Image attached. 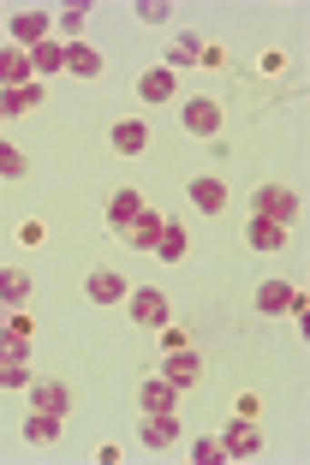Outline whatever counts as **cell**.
I'll return each instance as SVG.
<instances>
[{
	"label": "cell",
	"mask_w": 310,
	"mask_h": 465,
	"mask_svg": "<svg viewBox=\"0 0 310 465\" xmlns=\"http://www.w3.org/2000/svg\"><path fill=\"white\" fill-rule=\"evenodd\" d=\"M144 209H149V203H144V192H137V185H120V192L108 197V227L120 232L125 221H137V215H144Z\"/></svg>",
	"instance_id": "obj_13"
},
{
	"label": "cell",
	"mask_w": 310,
	"mask_h": 465,
	"mask_svg": "<svg viewBox=\"0 0 310 465\" xmlns=\"http://www.w3.org/2000/svg\"><path fill=\"white\" fill-rule=\"evenodd\" d=\"M30 54V72H36V84L42 78H55V72H66V42H36V48H25Z\"/></svg>",
	"instance_id": "obj_14"
},
{
	"label": "cell",
	"mask_w": 310,
	"mask_h": 465,
	"mask_svg": "<svg viewBox=\"0 0 310 465\" xmlns=\"http://www.w3.org/2000/svg\"><path fill=\"white\" fill-rule=\"evenodd\" d=\"M108 137H114V150H120V155H144V150H149V137H155V132H149L144 120H120Z\"/></svg>",
	"instance_id": "obj_16"
},
{
	"label": "cell",
	"mask_w": 310,
	"mask_h": 465,
	"mask_svg": "<svg viewBox=\"0 0 310 465\" xmlns=\"http://www.w3.org/2000/svg\"><path fill=\"white\" fill-rule=\"evenodd\" d=\"M185 197H191V209H197V215H221V209H227V185H221L215 173H197L185 185Z\"/></svg>",
	"instance_id": "obj_8"
},
{
	"label": "cell",
	"mask_w": 310,
	"mask_h": 465,
	"mask_svg": "<svg viewBox=\"0 0 310 465\" xmlns=\"http://www.w3.org/2000/svg\"><path fill=\"white\" fill-rule=\"evenodd\" d=\"M84 292H90L95 304H120L132 287H125V274H114V269H95L90 281H84Z\"/></svg>",
	"instance_id": "obj_15"
},
{
	"label": "cell",
	"mask_w": 310,
	"mask_h": 465,
	"mask_svg": "<svg viewBox=\"0 0 310 465\" xmlns=\"http://www.w3.org/2000/svg\"><path fill=\"white\" fill-rule=\"evenodd\" d=\"M162 221H167V215L144 209L137 221H125V227H120V245H132V251H155V239H162Z\"/></svg>",
	"instance_id": "obj_9"
},
{
	"label": "cell",
	"mask_w": 310,
	"mask_h": 465,
	"mask_svg": "<svg viewBox=\"0 0 310 465\" xmlns=\"http://www.w3.org/2000/svg\"><path fill=\"white\" fill-rule=\"evenodd\" d=\"M66 72L72 78H102V54L90 42H66Z\"/></svg>",
	"instance_id": "obj_20"
},
{
	"label": "cell",
	"mask_w": 310,
	"mask_h": 465,
	"mask_svg": "<svg viewBox=\"0 0 310 465\" xmlns=\"http://www.w3.org/2000/svg\"><path fill=\"white\" fill-rule=\"evenodd\" d=\"M137 436H144L149 453H162L179 441V411H144V424H137Z\"/></svg>",
	"instance_id": "obj_6"
},
{
	"label": "cell",
	"mask_w": 310,
	"mask_h": 465,
	"mask_svg": "<svg viewBox=\"0 0 310 465\" xmlns=\"http://www.w3.org/2000/svg\"><path fill=\"white\" fill-rule=\"evenodd\" d=\"M179 125H185L191 137H215L221 132V102L215 96H191L185 108H179Z\"/></svg>",
	"instance_id": "obj_4"
},
{
	"label": "cell",
	"mask_w": 310,
	"mask_h": 465,
	"mask_svg": "<svg viewBox=\"0 0 310 465\" xmlns=\"http://www.w3.org/2000/svg\"><path fill=\"white\" fill-rule=\"evenodd\" d=\"M155 376H167L179 394H191V388L203 382V358L191 352V346H179V352H167V358H162V370H155Z\"/></svg>",
	"instance_id": "obj_3"
},
{
	"label": "cell",
	"mask_w": 310,
	"mask_h": 465,
	"mask_svg": "<svg viewBox=\"0 0 310 465\" xmlns=\"http://www.w3.org/2000/svg\"><path fill=\"white\" fill-rule=\"evenodd\" d=\"M30 299V274L25 269H0V304H25Z\"/></svg>",
	"instance_id": "obj_25"
},
{
	"label": "cell",
	"mask_w": 310,
	"mask_h": 465,
	"mask_svg": "<svg viewBox=\"0 0 310 465\" xmlns=\"http://www.w3.org/2000/svg\"><path fill=\"white\" fill-rule=\"evenodd\" d=\"M256 453H263V436H256V424L233 418L227 436H221V460H256Z\"/></svg>",
	"instance_id": "obj_7"
},
{
	"label": "cell",
	"mask_w": 310,
	"mask_h": 465,
	"mask_svg": "<svg viewBox=\"0 0 310 465\" xmlns=\"http://www.w3.org/2000/svg\"><path fill=\"white\" fill-rule=\"evenodd\" d=\"M155 257H162V262H179V257H185V227H179V221H162V239H155Z\"/></svg>",
	"instance_id": "obj_24"
},
{
	"label": "cell",
	"mask_w": 310,
	"mask_h": 465,
	"mask_svg": "<svg viewBox=\"0 0 310 465\" xmlns=\"http://www.w3.org/2000/svg\"><path fill=\"white\" fill-rule=\"evenodd\" d=\"M30 341H0V388H30Z\"/></svg>",
	"instance_id": "obj_2"
},
{
	"label": "cell",
	"mask_w": 310,
	"mask_h": 465,
	"mask_svg": "<svg viewBox=\"0 0 310 465\" xmlns=\"http://www.w3.org/2000/svg\"><path fill=\"white\" fill-rule=\"evenodd\" d=\"M0 341H30V316H6L0 322Z\"/></svg>",
	"instance_id": "obj_30"
},
{
	"label": "cell",
	"mask_w": 310,
	"mask_h": 465,
	"mask_svg": "<svg viewBox=\"0 0 310 465\" xmlns=\"http://www.w3.org/2000/svg\"><path fill=\"white\" fill-rule=\"evenodd\" d=\"M137 96H144V102H167V96H174V72H167V66L144 72V78H137Z\"/></svg>",
	"instance_id": "obj_23"
},
{
	"label": "cell",
	"mask_w": 310,
	"mask_h": 465,
	"mask_svg": "<svg viewBox=\"0 0 310 465\" xmlns=\"http://www.w3.org/2000/svg\"><path fill=\"white\" fill-rule=\"evenodd\" d=\"M245 239H251V251H281V245H286V227H275V221L251 215V227H245Z\"/></svg>",
	"instance_id": "obj_21"
},
{
	"label": "cell",
	"mask_w": 310,
	"mask_h": 465,
	"mask_svg": "<svg viewBox=\"0 0 310 465\" xmlns=\"http://www.w3.org/2000/svg\"><path fill=\"white\" fill-rule=\"evenodd\" d=\"M30 108H42V84H36V78L18 84V90H0V120H13V114H30Z\"/></svg>",
	"instance_id": "obj_17"
},
{
	"label": "cell",
	"mask_w": 310,
	"mask_h": 465,
	"mask_svg": "<svg viewBox=\"0 0 310 465\" xmlns=\"http://www.w3.org/2000/svg\"><path fill=\"white\" fill-rule=\"evenodd\" d=\"M25 173H30L25 150H18V143H6V137H0V179H25Z\"/></svg>",
	"instance_id": "obj_27"
},
{
	"label": "cell",
	"mask_w": 310,
	"mask_h": 465,
	"mask_svg": "<svg viewBox=\"0 0 310 465\" xmlns=\"http://www.w3.org/2000/svg\"><path fill=\"white\" fill-rule=\"evenodd\" d=\"M66 406H72V394H66V382H30V411H48V418H66Z\"/></svg>",
	"instance_id": "obj_11"
},
{
	"label": "cell",
	"mask_w": 310,
	"mask_h": 465,
	"mask_svg": "<svg viewBox=\"0 0 310 465\" xmlns=\"http://www.w3.org/2000/svg\"><path fill=\"white\" fill-rule=\"evenodd\" d=\"M251 215L275 221V227H293L298 221V192H286V185H256L251 192Z\"/></svg>",
	"instance_id": "obj_1"
},
{
	"label": "cell",
	"mask_w": 310,
	"mask_h": 465,
	"mask_svg": "<svg viewBox=\"0 0 310 465\" xmlns=\"http://www.w3.org/2000/svg\"><path fill=\"white\" fill-rule=\"evenodd\" d=\"M36 72H30V54L25 48H0V90H18V84H30Z\"/></svg>",
	"instance_id": "obj_18"
},
{
	"label": "cell",
	"mask_w": 310,
	"mask_h": 465,
	"mask_svg": "<svg viewBox=\"0 0 310 465\" xmlns=\"http://www.w3.org/2000/svg\"><path fill=\"white\" fill-rule=\"evenodd\" d=\"M13 42L18 48H36V42H48V13H13Z\"/></svg>",
	"instance_id": "obj_19"
},
{
	"label": "cell",
	"mask_w": 310,
	"mask_h": 465,
	"mask_svg": "<svg viewBox=\"0 0 310 465\" xmlns=\"http://www.w3.org/2000/svg\"><path fill=\"white\" fill-rule=\"evenodd\" d=\"M125 311H132V322H137V329H167V299H162L155 287L125 292Z\"/></svg>",
	"instance_id": "obj_5"
},
{
	"label": "cell",
	"mask_w": 310,
	"mask_h": 465,
	"mask_svg": "<svg viewBox=\"0 0 310 465\" xmlns=\"http://www.w3.org/2000/svg\"><path fill=\"white\" fill-rule=\"evenodd\" d=\"M203 54H209V48H203V42L185 30V36H174V42H167V72H174V66H197Z\"/></svg>",
	"instance_id": "obj_22"
},
{
	"label": "cell",
	"mask_w": 310,
	"mask_h": 465,
	"mask_svg": "<svg viewBox=\"0 0 310 465\" xmlns=\"http://www.w3.org/2000/svg\"><path fill=\"white\" fill-rule=\"evenodd\" d=\"M55 436H60V418H48V411H30L25 418V441L42 448V441H55Z\"/></svg>",
	"instance_id": "obj_26"
},
{
	"label": "cell",
	"mask_w": 310,
	"mask_h": 465,
	"mask_svg": "<svg viewBox=\"0 0 310 465\" xmlns=\"http://www.w3.org/2000/svg\"><path fill=\"white\" fill-rule=\"evenodd\" d=\"M60 25V36H72V42H84V25H90V18H84V6H66V13L55 18Z\"/></svg>",
	"instance_id": "obj_28"
},
{
	"label": "cell",
	"mask_w": 310,
	"mask_h": 465,
	"mask_svg": "<svg viewBox=\"0 0 310 465\" xmlns=\"http://www.w3.org/2000/svg\"><path fill=\"white\" fill-rule=\"evenodd\" d=\"M179 406V388L167 382V376H144V388H137V411H174Z\"/></svg>",
	"instance_id": "obj_12"
},
{
	"label": "cell",
	"mask_w": 310,
	"mask_h": 465,
	"mask_svg": "<svg viewBox=\"0 0 310 465\" xmlns=\"http://www.w3.org/2000/svg\"><path fill=\"white\" fill-rule=\"evenodd\" d=\"M256 311L263 316H286V311H305V299H298L286 281H263V287H256Z\"/></svg>",
	"instance_id": "obj_10"
},
{
	"label": "cell",
	"mask_w": 310,
	"mask_h": 465,
	"mask_svg": "<svg viewBox=\"0 0 310 465\" xmlns=\"http://www.w3.org/2000/svg\"><path fill=\"white\" fill-rule=\"evenodd\" d=\"M137 18H144V25H167V6L162 0H137Z\"/></svg>",
	"instance_id": "obj_31"
},
{
	"label": "cell",
	"mask_w": 310,
	"mask_h": 465,
	"mask_svg": "<svg viewBox=\"0 0 310 465\" xmlns=\"http://www.w3.org/2000/svg\"><path fill=\"white\" fill-rule=\"evenodd\" d=\"M191 460H203V465H221V441L197 436V441H191Z\"/></svg>",
	"instance_id": "obj_29"
}]
</instances>
